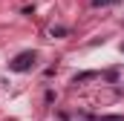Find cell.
Instances as JSON below:
<instances>
[{"mask_svg": "<svg viewBox=\"0 0 124 121\" xmlns=\"http://www.w3.org/2000/svg\"><path fill=\"white\" fill-rule=\"evenodd\" d=\"M32 66H35V52H20L17 58L9 63L12 72H26V69H32Z\"/></svg>", "mask_w": 124, "mask_h": 121, "instance_id": "1", "label": "cell"}, {"mask_svg": "<svg viewBox=\"0 0 124 121\" xmlns=\"http://www.w3.org/2000/svg\"><path fill=\"white\" fill-rule=\"evenodd\" d=\"M93 3L95 6H104V3H110V0H93Z\"/></svg>", "mask_w": 124, "mask_h": 121, "instance_id": "2", "label": "cell"}]
</instances>
